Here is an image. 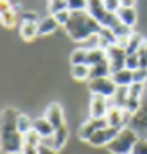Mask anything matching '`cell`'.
Listing matches in <instances>:
<instances>
[{
	"mask_svg": "<svg viewBox=\"0 0 147 154\" xmlns=\"http://www.w3.org/2000/svg\"><path fill=\"white\" fill-rule=\"evenodd\" d=\"M21 112L6 107L2 112V151L3 154H21L24 147V135L19 134L16 119Z\"/></svg>",
	"mask_w": 147,
	"mask_h": 154,
	"instance_id": "1",
	"label": "cell"
},
{
	"mask_svg": "<svg viewBox=\"0 0 147 154\" xmlns=\"http://www.w3.org/2000/svg\"><path fill=\"white\" fill-rule=\"evenodd\" d=\"M109 98L103 95L91 94L90 100V118L94 119H105L109 112Z\"/></svg>",
	"mask_w": 147,
	"mask_h": 154,
	"instance_id": "8",
	"label": "cell"
},
{
	"mask_svg": "<svg viewBox=\"0 0 147 154\" xmlns=\"http://www.w3.org/2000/svg\"><path fill=\"white\" fill-rule=\"evenodd\" d=\"M105 126H108L106 118L105 119H94V118L87 119L86 122L80 126V129H78V138H80L81 141L88 142L90 138H91L99 129H102V128H105Z\"/></svg>",
	"mask_w": 147,
	"mask_h": 154,
	"instance_id": "7",
	"label": "cell"
},
{
	"mask_svg": "<svg viewBox=\"0 0 147 154\" xmlns=\"http://www.w3.org/2000/svg\"><path fill=\"white\" fill-rule=\"evenodd\" d=\"M110 66L108 59H105L103 62H100L97 65L90 68V79H96V78H103V76H110Z\"/></svg>",
	"mask_w": 147,
	"mask_h": 154,
	"instance_id": "18",
	"label": "cell"
},
{
	"mask_svg": "<svg viewBox=\"0 0 147 154\" xmlns=\"http://www.w3.org/2000/svg\"><path fill=\"white\" fill-rule=\"evenodd\" d=\"M105 51H106V59L109 62L110 72L112 73L121 71V69H125V60H127V51H125V48L119 47L116 44H112Z\"/></svg>",
	"mask_w": 147,
	"mask_h": 154,
	"instance_id": "5",
	"label": "cell"
},
{
	"mask_svg": "<svg viewBox=\"0 0 147 154\" xmlns=\"http://www.w3.org/2000/svg\"><path fill=\"white\" fill-rule=\"evenodd\" d=\"M113 82L116 84V87H124V88H128L131 84H134V72L128 71V69H121V71L115 72L110 75Z\"/></svg>",
	"mask_w": 147,
	"mask_h": 154,
	"instance_id": "15",
	"label": "cell"
},
{
	"mask_svg": "<svg viewBox=\"0 0 147 154\" xmlns=\"http://www.w3.org/2000/svg\"><path fill=\"white\" fill-rule=\"evenodd\" d=\"M144 90H146V84H138V82L131 84L128 87V97L141 100V97L144 94Z\"/></svg>",
	"mask_w": 147,
	"mask_h": 154,
	"instance_id": "28",
	"label": "cell"
},
{
	"mask_svg": "<svg viewBox=\"0 0 147 154\" xmlns=\"http://www.w3.org/2000/svg\"><path fill=\"white\" fill-rule=\"evenodd\" d=\"M66 2H68V9L71 12L87 11V0H66Z\"/></svg>",
	"mask_w": 147,
	"mask_h": 154,
	"instance_id": "32",
	"label": "cell"
},
{
	"mask_svg": "<svg viewBox=\"0 0 147 154\" xmlns=\"http://www.w3.org/2000/svg\"><path fill=\"white\" fill-rule=\"evenodd\" d=\"M21 154H38V147L30 145V144H24Z\"/></svg>",
	"mask_w": 147,
	"mask_h": 154,
	"instance_id": "39",
	"label": "cell"
},
{
	"mask_svg": "<svg viewBox=\"0 0 147 154\" xmlns=\"http://www.w3.org/2000/svg\"><path fill=\"white\" fill-rule=\"evenodd\" d=\"M71 75L77 81H87L90 79V66L88 65H74L71 69Z\"/></svg>",
	"mask_w": 147,
	"mask_h": 154,
	"instance_id": "20",
	"label": "cell"
},
{
	"mask_svg": "<svg viewBox=\"0 0 147 154\" xmlns=\"http://www.w3.org/2000/svg\"><path fill=\"white\" fill-rule=\"evenodd\" d=\"M105 8L109 11L110 13H116L121 9V2L119 0H105Z\"/></svg>",
	"mask_w": 147,
	"mask_h": 154,
	"instance_id": "36",
	"label": "cell"
},
{
	"mask_svg": "<svg viewBox=\"0 0 147 154\" xmlns=\"http://www.w3.org/2000/svg\"><path fill=\"white\" fill-rule=\"evenodd\" d=\"M16 126H18L19 134L25 135L27 132H30V131L33 129V120L28 118L27 115H24V113H19L18 119H16Z\"/></svg>",
	"mask_w": 147,
	"mask_h": 154,
	"instance_id": "23",
	"label": "cell"
},
{
	"mask_svg": "<svg viewBox=\"0 0 147 154\" xmlns=\"http://www.w3.org/2000/svg\"><path fill=\"white\" fill-rule=\"evenodd\" d=\"M134 82L146 84L147 82V69L146 68H138L134 71Z\"/></svg>",
	"mask_w": 147,
	"mask_h": 154,
	"instance_id": "35",
	"label": "cell"
},
{
	"mask_svg": "<svg viewBox=\"0 0 147 154\" xmlns=\"http://www.w3.org/2000/svg\"><path fill=\"white\" fill-rule=\"evenodd\" d=\"M44 118L49 120L55 128H59L65 125V116H63V109L59 103H50L49 107L46 109Z\"/></svg>",
	"mask_w": 147,
	"mask_h": 154,
	"instance_id": "11",
	"label": "cell"
},
{
	"mask_svg": "<svg viewBox=\"0 0 147 154\" xmlns=\"http://www.w3.org/2000/svg\"><path fill=\"white\" fill-rule=\"evenodd\" d=\"M19 34L25 41H33L36 37H38V22L34 21H21Z\"/></svg>",
	"mask_w": 147,
	"mask_h": 154,
	"instance_id": "14",
	"label": "cell"
},
{
	"mask_svg": "<svg viewBox=\"0 0 147 154\" xmlns=\"http://www.w3.org/2000/svg\"><path fill=\"white\" fill-rule=\"evenodd\" d=\"M105 59H106V51L103 48H93V50H88L86 65H88L91 68V66L97 65L100 62H103Z\"/></svg>",
	"mask_w": 147,
	"mask_h": 154,
	"instance_id": "21",
	"label": "cell"
},
{
	"mask_svg": "<svg viewBox=\"0 0 147 154\" xmlns=\"http://www.w3.org/2000/svg\"><path fill=\"white\" fill-rule=\"evenodd\" d=\"M71 11L69 9H65V11H61V12L55 13L53 16H55V19H56V22L59 24V26H66L68 22H69V19H71Z\"/></svg>",
	"mask_w": 147,
	"mask_h": 154,
	"instance_id": "30",
	"label": "cell"
},
{
	"mask_svg": "<svg viewBox=\"0 0 147 154\" xmlns=\"http://www.w3.org/2000/svg\"><path fill=\"white\" fill-rule=\"evenodd\" d=\"M68 9V2L66 0H49V5H47V12L49 15H55V13L61 12Z\"/></svg>",
	"mask_w": 147,
	"mask_h": 154,
	"instance_id": "26",
	"label": "cell"
},
{
	"mask_svg": "<svg viewBox=\"0 0 147 154\" xmlns=\"http://www.w3.org/2000/svg\"><path fill=\"white\" fill-rule=\"evenodd\" d=\"M137 54H138V60H140V68H146L147 69V40H144L141 47L138 48Z\"/></svg>",
	"mask_w": 147,
	"mask_h": 154,
	"instance_id": "33",
	"label": "cell"
},
{
	"mask_svg": "<svg viewBox=\"0 0 147 154\" xmlns=\"http://www.w3.org/2000/svg\"><path fill=\"white\" fill-rule=\"evenodd\" d=\"M103 2H105V0H103Z\"/></svg>",
	"mask_w": 147,
	"mask_h": 154,
	"instance_id": "41",
	"label": "cell"
},
{
	"mask_svg": "<svg viewBox=\"0 0 147 154\" xmlns=\"http://www.w3.org/2000/svg\"><path fill=\"white\" fill-rule=\"evenodd\" d=\"M87 54H88V50L84 47H78L75 48L72 53H71V63L74 65H84L87 62Z\"/></svg>",
	"mask_w": 147,
	"mask_h": 154,
	"instance_id": "24",
	"label": "cell"
},
{
	"mask_svg": "<svg viewBox=\"0 0 147 154\" xmlns=\"http://www.w3.org/2000/svg\"><path fill=\"white\" fill-rule=\"evenodd\" d=\"M88 90L91 94H97V95H103L106 98H112L118 87L116 84L113 82L112 76H103V78H96V79H90L88 82Z\"/></svg>",
	"mask_w": 147,
	"mask_h": 154,
	"instance_id": "4",
	"label": "cell"
},
{
	"mask_svg": "<svg viewBox=\"0 0 147 154\" xmlns=\"http://www.w3.org/2000/svg\"><path fill=\"white\" fill-rule=\"evenodd\" d=\"M122 128H116V126H105L102 129H99L91 138L88 144L93 147H108L110 142L116 138V135L119 134V131Z\"/></svg>",
	"mask_w": 147,
	"mask_h": 154,
	"instance_id": "6",
	"label": "cell"
},
{
	"mask_svg": "<svg viewBox=\"0 0 147 154\" xmlns=\"http://www.w3.org/2000/svg\"><path fill=\"white\" fill-rule=\"evenodd\" d=\"M59 24L56 22L53 15H47L38 21V37H46L53 34L58 29Z\"/></svg>",
	"mask_w": 147,
	"mask_h": 154,
	"instance_id": "13",
	"label": "cell"
},
{
	"mask_svg": "<svg viewBox=\"0 0 147 154\" xmlns=\"http://www.w3.org/2000/svg\"><path fill=\"white\" fill-rule=\"evenodd\" d=\"M116 16L119 18V21L124 25H127L130 28H134V25L137 24V11H135V8H121L116 12Z\"/></svg>",
	"mask_w": 147,
	"mask_h": 154,
	"instance_id": "17",
	"label": "cell"
},
{
	"mask_svg": "<svg viewBox=\"0 0 147 154\" xmlns=\"http://www.w3.org/2000/svg\"><path fill=\"white\" fill-rule=\"evenodd\" d=\"M127 98H128V88H124V87H119L118 90H116V93L115 95L110 98V100H113V106H119V107H124L125 104V101H127Z\"/></svg>",
	"mask_w": 147,
	"mask_h": 154,
	"instance_id": "27",
	"label": "cell"
},
{
	"mask_svg": "<svg viewBox=\"0 0 147 154\" xmlns=\"http://www.w3.org/2000/svg\"><path fill=\"white\" fill-rule=\"evenodd\" d=\"M131 154H147V138H138Z\"/></svg>",
	"mask_w": 147,
	"mask_h": 154,
	"instance_id": "34",
	"label": "cell"
},
{
	"mask_svg": "<svg viewBox=\"0 0 147 154\" xmlns=\"http://www.w3.org/2000/svg\"><path fill=\"white\" fill-rule=\"evenodd\" d=\"M99 40H100V48H103V50H106L112 44H116L115 32L106 26H102V29L99 31Z\"/></svg>",
	"mask_w": 147,
	"mask_h": 154,
	"instance_id": "19",
	"label": "cell"
},
{
	"mask_svg": "<svg viewBox=\"0 0 147 154\" xmlns=\"http://www.w3.org/2000/svg\"><path fill=\"white\" fill-rule=\"evenodd\" d=\"M38 154H59V151H58L56 148L50 147V145L41 144V145L38 147Z\"/></svg>",
	"mask_w": 147,
	"mask_h": 154,
	"instance_id": "37",
	"label": "cell"
},
{
	"mask_svg": "<svg viewBox=\"0 0 147 154\" xmlns=\"http://www.w3.org/2000/svg\"><path fill=\"white\" fill-rule=\"evenodd\" d=\"M21 21H34V22H38L40 19H38V16H37L36 12L28 11V12H25L21 15Z\"/></svg>",
	"mask_w": 147,
	"mask_h": 154,
	"instance_id": "38",
	"label": "cell"
},
{
	"mask_svg": "<svg viewBox=\"0 0 147 154\" xmlns=\"http://www.w3.org/2000/svg\"><path fill=\"white\" fill-rule=\"evenodd\" d=\"M33 129L44 140V138H52L53 134H55V131H56V128L44 116H41V118H37L33 120Z\"/></svg>",
	"mask_w": 147,
	"mask_h": 154,
	"instance_id": "12",
	"label": "cell"
},
{
	"mask_svg": "<svg viewBox=\"0 0 147 154\" xmlns=\"http://www.w3.org/2000/svg\"><path fill=\"white\" fill-rule=\"evenodd\" d=\"M144 40H146V38H143L138 32H133V34L130 35V40H128V46L125 48L127 54H134V53H137L138 48L141 47V44L144 43Z\"/></svg>",
	"mask_w": 147,
	"mask_h": 154,
	"instance_id": "22",
	"label": "cell"
},
{
	"mask_svg": "<svg viewBox=\"0 0 147 154\" xmlns=\"http://www.w3.org/2000/svg\"><path fill=\"white\" fill-rule=\"evenodd\" d=\"M102 25L87 12V11H77L71 13V19L65 26L68 37L75 43H84L88 37L99 34Z\"/></svg>",
	"mask_w": 147,
	"mask_h": 154,
	"instance_id": "2",
	"label": "cell"
},
{
	"mask_svg": "<svg viewBox=\"0 0 147 154\" xmlns=\"http://www.w3.org/2000/svg\"><path fill=\"white\" fill-rule=\"evenodd\" d=\"M122 109L127 112V113H128V115H130V116H134V115H137V113H138V110L141 109V100L128 97Z\"/></svg>",
	"mask_w": 147,
	"mask_h": 154,
	"instance_id": "25",
	"label": "cell"
},
{
	"mask_svg": "<svg viewBox=\"0 0 147 154\" xmlns=\"http://www.w3.org/2000/svg\"><path fill=\"white\" fill-rule=\"evenodd\" d=\"M43 138L37 134L34 129H31L30 132H27L24 135V144H30V145H34V147H40L41 145Z\"/></svg>",
	"mask_w": 147,
	"mask_h": 154,
	"instance_id": "29",
	"label": "cell"
},
{
	"mask_svg": "<svg viewBox=\"0 0 147 154\" xmlns=\"http://www.w3.org/2000/svg\"><path fill=\"white\" fill-rule=\"evenodd\" d=\"M0 21H2V25L6 28H13L18 24V13L13 9L11 0L0 2Z\"/></svg>",
	"mask_w": 147,
	"mask_h": 154,
	"instance_id": "9",
	"label": "cell"
},
{
	"mask_svg": "<svg viewBox=\"0 0 147 154\" xmlns=\"http://www.w3.org/2000/svg\"><path fill=\"white\" fill-rule=\"evenodd\" d=\"M138 138L140 137H138L137 131L130 128V126H125L119 131L116 138L110 142L106 148L110 154H131L134 150L135 142L138 141Z\"/></svg>",
	"mask_w": 147,
	"mask_h": 154,
	"instance_id": "3",
	"label": "cell"
},
{
	"mask_svg": "<svg viewBox=\"0 0 147 154\" xmlns=\"http://www.w3.org/2000/svg\"><path fill=\"white\" fill-rule=\"evenodd\" d=\"M68 138H69V131H68V126H66V125H62L59 128H56L53 137H52L53 148H56L58 151H61L62 148L66 145Z\"/></svg>",
	"mask_w": 147,
	"mask_h": 154,
	"instance_id": "16",
	"label": "cell"
},
{
	"mask_svg": "<svg viewBox=\"0 0 147 154\" xmlns=\"http://www.w3.org/2000/svg\"><path fill=\"white\" fill-rule=\"evenodd\" d=\"M121 2V8H135L137 0H119Z\"/></svg>",
	"mask_w": 147,
	"mask_h": 154,
	"instance_id": "40",
	"label": "cell"
},
{
	"mask_svg": "<svg viewBox=\"0 0 147 154\" xmlns=\"http://www.w3.org/2000/svg\"><path fill=\"white\" fill-rule=\"evenodd\" d=\"M130 115L119 106H112L109 107V112L106 115V120L109 126H116V128H125L127 122H128Z\"/></svg>",
	"mask_w": 147,
	"mask_h": 154,
	"instance_id": "10",
	"label": "cell"
},
{
	"mask_svg": "<svg viewBox=\"0 0 147 154\" xmlns=\"http://www.w3.org/2000/svg\"><path fill=\"white\" fill-rule=\"evenodd\" d=\"M140 68V60H138V54H127V60H125V69L128 71H137Z\"/></svg>",
	"mask_w": 147,
	"mask_h": 154,
	"instance_id": "31",
	"label": "cell"
}]
</instances>
